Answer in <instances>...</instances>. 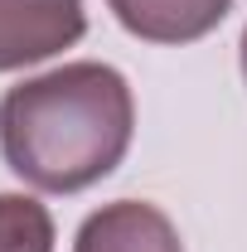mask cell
I'll list each match as a JSON object with an SVG mask.
<instances>
[{
    "instance_id": "obj_5",
    "label": "cell",
    "mask_w": 247,
    "mask_h": 252,
    "mask_svg": "<svg viewBox=\"0 0 247 252\" xmlns=\"http://www.w3.org/2000/svg\"><path fill=\"white\" fill-rule=\"evenodd\" d=\"M0 252H54V219L34 194H0Z\"/></svg>"
},
{
    "instance_id": "obj_3",
    "label": "cell",
    "mask_w": 247,
    "mask_h": 252,
    "mask_svg": "<svg viewBox=\"0 0 247 252\" xmlns=\"http://www.w3.org/2000/svg\"><path fill=\"white\" fill-rule=\"evenodd\" d=\"M73 252H185L175 223L146 199H117L83 219Z\"/></svg>"
},
{
    "instance_id": "obj_1",
    "label": "cell",
    "mask_w": 247,
    "mask_h": 252,
    "mask_svg": "<svg viewBox=\"0 0 247 252\" xmlns=\"http://www.w3.org/2000/svg\"><path fill=\"white\" fill-rule=\"evenodd\" d=\"M136 136V97L112 63H63L0 97V156L44 194L107 180Z\"/></svg>"
},
{
    "instance_id": "obj_6",
    "label": "cell",
    "mask_w": 247,
    "mask_h": 252,
    "mask_svg": "<svg viewBox=\"0 0 247 252\" xmlns=\"http://www.w3.org/2000/svg\"><path fill=\"white\" fill-rule=\"evenodd\" d=\"M238 63H243V78H247V25H243V44H238Z\"/></svg>"
},
{
    "instance_id": "obj_4",
    "label": "cell",
    "mask_w": 247,
    "mask_h": 252,
    "mask_svg": "<svg viewBox=\"0 0 247 252\" xmlns=\"http://www.w3.org/2000/svg\"><path fill=\"white\" fill-rule=\"evenodd\" d=\"M107 10L146 44H194L228 20L233 0H107Z\"/></svg>"
},
{
    "instance_id": "obj_2",
    "label": "cell",
    "mask_w": 247,
    "mask_h": 252,
    "mask_svg": "<svg viewBox=\"0 0 247 252\" xmlns=\"http://www.w3.org/2000/svg\"><path fill=\"white\" fill-rule=\"evenodd\" d=\"M88 34L83 0H0V73L73 49Z\"/></svg>"
}]
</instances>
